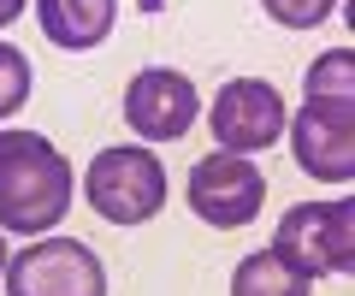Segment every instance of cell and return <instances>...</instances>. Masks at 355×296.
<instances>
[{
  "mask_svg": "<svg viewBox=\"0 0 355 296\" xmlns=\"http://www.w3.org/2000/svg\"><path fill=\"white\" fill-rule=\"evenodd\" d=\"M71 160L36 130H0V232L48 237L71 214Z\"/></svg>",
  "mask_w": 355,
  "mask_h": 296,
  "instance_id": "obj_1",
  "label": "cell"
},
{
  "mask_svg": "<svg viewBox=\"0 0 355 296\" xmlns=\"http://www.w3.org/2000/svg\"><path fill=\"white\" fill-rule=\"evenodd\" d=\"M166 166L154 148H101V155L83 166V202L107 219V225H148L166 207Z\"/></svg>",
  "mask_w": 355,
  "mask_h": 296,
  "instance_id": "obj_2",
  "label": "cell"
},
{
  "mask_svg": "<svg viewBox=\"0 0 355 296\" xmlns=\"http://www.w3.org/2000/svg\"><path fill=\"white\" fill-rule=\"evenodd\" d=\"M272 255H279L291 272H302L308 284L326 279V272H349V261H355V207L343 202V195L284 207L279 237H272Z\"/></svg>",
  "mask_w": 355,
  "mask_h": 296,
  "instance_id": "obj_3",
  "label": "cell"
},
{
  "mask_svg": "<svg viewBox=\"0 0 355 296\" xmlns=\"http://www.w3.org/2000/svg\"><path fill=\"white\" fill-rule=\"evenodd\" d=\"M6 296H107V267L83 237H36L6 255Z\"/></svg>",
  "mask_w": 355,
  "mask_h": 296,
  "instance_id": "obj_4",
  "label": "cell"
},
{
  "mask_svg": "<svg viewBox=\"0 0 355 296\" xmlns=\"http://www.w3.org/2000/svg\"><path fill=\"white\" fill-rule=\"evenodd\" d=\"M184 202H190V214L202 219V225H214V232H243V225H254L261 207H266V178H261V166H254L249 155L214 148V155H202L190 166Z\"/></svg>",
  "mask_w": 355,
  "mask_h": 296,
  "instance_id": "obj_5",
  "label": "cell"
},
{
  "mask_svg": "<svg viewBox=\"0 0 355 296\" xmlns=\"http://www.w3.org/2000/svg\"><path fill=\"white\" fill-rule=\"evenodd\" d=\"M284 95L266 78H231L225 89L207 101V130L225 155H261L284 137Z\"/></svg>",
  "mask_w": 355,
  "mask_h": 296,
  "instance_id": "obj_6",
  "label": "cell"
},
{
  "mask_svg": "<svg viewBox=\"0 0 355 296\" xmlns=\"http://www.w3.org/2000/svg\"><path fill=\"white\" fill-rule=\"evenodd\" d=\"M196 113H202V95H196V83L184 78V71H172V65H148V71H137L130 89H125V119H130V130H137L142 142H178L196 125Z\"/></svg>",
  "mask_w": 355,
  "mask_h": 296,
  "instance_id": "obj_7",
  "label": "cell"
},
{
  "mask_svg": "<svg viewBox=\"0 0 355 296\" xmlns=\"http://www.w3.org/2000/svg\"><path fill=\"white\" fill-rule=\"evenodd\" d=\"M291 125L296 166L320 184H349L355 172V130H349V101H314L308 95L302 113L284 119Z\"/></svg>",
  "mask_w": 355,
  "mask_h": 296,
  "instance_id": "obj_8",
  "label": "cell"
},
{
  "mask_svg": "<svg viewBox=\"0 0 355 296\" xmlns=\"http://www.w3.org/2000/svg\"><path fill=\"white\" fill-rule=\"evenodd\" d=\"M42 36L65 53H89L101 48L119 24V0H36Z\"/></svg>",
  "mask_w": 355,
  "mask_h": 296,
  "instance_id": "obj_9",
  "label": "cell"
},
{
  "mask_svg": "<svg viewBox=\"0 0 355 296\" xmlns=\"http://www.w3.org/2000/svg\"><path fill=\"white\" fill-rule=\"evenodd\" d=\"M231 296H308V279L291 272L272 249H254V255H243L237 272H231Z\"/></svg>",
  "mask_w": 355,
  "mask_h": 296,
  "instance_id": "obj_10",
  "label": "cell"
},
{
  "mask_svg": "<svg viewBox=\"0 0 355 296\" xmlns=\"http://www.w3.org/2000/svg\"><path fill=\"white\" fill-rule=\"evenodd\" d=\"M349 71H355L349 48L320 53V60L308 65V78H302V95H314V101H349Z\"/></svg>",
  "mask_w": 355,
  "mask_h": 296,
  "instance_id": "obj_11",
  "label": "cell"
},
{
  "mask_svg": "<svg viewBox=\"0 0 355 296\" xmlns=\"http://www.w3.org/2000/svg\"><path fill=\"white\" fill-rule=\"evenodd\" d=\"M24 101H30V60L24 48L0 42V119H12Z\"/></svg>",
  "mask_w": 355,
  "mask_h": 296,
  "instance_id": "obj_12",
  "label": "cell"
},
{
  "mask_svg": "<svg viewBox=\"0 0 355 296\" xmlns=\"http://www.w3.org/2000/svg\"><path fill=\"white\" fill-rule=\"evenodd\" d=\"M266 18L284 30H320L331 12H338V0H261Z\"/></svg>",
  "mask_w": 355,
  "mask_h": 296,
  "instance_id": "obj_13",
  "label": "cell"
},
{
  "mask_svg": "<svg viewBox=\"0 0 355 296\" xmlns=\"http://www.w3.org/2000/svg\"><path fill=\"white\" fill-rule=\"evenodd\" d=\"M24 6H30V0H0V30L12 24V18H18V12H24Z\"/></svg>",
  "mask_w": 355,
  "mask_h": 296,
  "instance_id": "obj_14",
  "label": "cell"
},
{
  "mask_svg": "<svg viewBox=\"0 0 355 296\" xmlns=\"http://www.w3.org/2000/svg\"><path fill=\"white\" fill-rule=\"evenodd\" d=\"M6 255H12V249H6V232H0V272H6Z\"/></svg>",
  "mask_w": 355,
  "mask_h": 296,
  "instance_id": "obj_15",
  "label": "cell"
}]
</instances>
